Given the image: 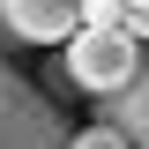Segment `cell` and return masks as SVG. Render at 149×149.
<instances>
[{"label": "cell", "instance_id": "2", "mask_svg": "<svg viewBox=\"0 0 149 149\" xmlns=\"http://www.w3.org/2000/svg\"><path fill=\"white\" fill-rule=\"evenodd\" d=\"M0 149H74L67 119L45 104L37 82H22L8 60H0Z\"/></svg>", "mask_w": 149, "mask_h": 149}, {"label": "cell", "instance_id": "3", "mask_svg": "<svg viewBox=\"0 0 149 149\" xmlns=\"http://www.w3.org/2000/svg\"><path fill=\"white\" fill-rule=\"evenodd\" d=\"M0 22H8V37H30V45H74L82 22H90V8H67V0H8Z\"/></svg>", "mask_w": 149, "mask_h": 149}, {"label": "cell", "instance_id": "1", "mask_svg": "<svg viewBox=\"0 0 149 149\" xmlns=\"http://www.w3.org/2000/svg\"><path fill=\"white\" fill-rule=\"evenodd\" d=\"M142 52H149V45L119 22V8H90L82 37L67 45V82H82V90H97V97L112 104V97L142 74Z\"/></svg>", "mask_w": 149, "mask_h": 149}, {"label": "cell", "instance_id": "4", "mask_svg": "<svg viewBox=\"0 0 149 149\" xmlns=\"http://www.w3.org/2000/svg\"><path fill=\"white\" fill-rule=\"evenodd\" d=\"M104 127H119L134 149H149V52H142V74H134L127 90L104 104Z\"/></svg>", "mask_w": 149, "mask_h": 149}, {"label": "cell", "instance_id": "6", "mask_svg": "<svg viewBox=\"0 0 149 149\" xmlns=\"http://www.w3.org/2000/svg\"><path fill=\"white\" fill-rule=\"evenodd\" d=\"M0 30H8V22H0Z\"/></svg>", "mask_w": 149, "mask_h": 149}, {"label": "cell", "instance_id": "5", "mask_svg": "<svg viewBox=\"0 0 149 149\" xmlns=\"http://www.w3.org/2000/svg\"><path fill=\"white\" fill-rule=\"evenodd\" d=\"M74 149H134V142H127L119 127H82V134H74Z\"/></svg>", "mask_w": 149, "mask_h": 149}]
</instances>
